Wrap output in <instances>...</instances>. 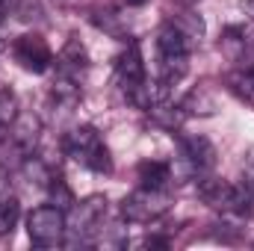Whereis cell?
Returning a JSON list of instances; mask_svg holds the SVG:
<instances>
[{
  "instance_id": "5",
  "label": "cell",
  "mask_w": 254,
  "mask_h": 251,
  "mask_svg": "<svg viewBox=\"0 0 254 251\" xmlns=\"http://www.w3.org/2000/svg\"><path fill=\"white\" fill-rule=\"evenodd\" d=\"M169 210H172V192L169 189L139 187L122 201V216H125L127 222H133V225L160 222Z\"/></svg>"
},
{
  "instance_id": "18",
  "label": "cell",
  "mask_w": 254,
  "mask_h": 251,
  "mask_svg": "<svg viewBox=\"0 0 254 251\" xmlns=\"http://www.w3.org/2000/svg\"><path fill=\"white\" fill-rule=\"evenodd\" d=\"M127 6H142V3H145V0H125Z\"/></svg>"
},
{
  "instance_id": "3",
  "label": "cell",
  "mask_w": 254,
  "mask_h": 251,
  "mask_svg": "<svg viewBox=\"0 0 254 251\" xmlns=\"http://www.w3.org/2000/svg\"><path fill=\"white\" fill-rule=\"evenodd\" d=\"M107 219V198L104 195H89L83 201H74L68 207V240L71 243H92L104 231Z\"/></svg>"
},
{
  "instance_id": "12",
  "label": "cell",
  "mask_w": 254,
  "mask_h": 251,
  "mask_svg": "<svg viewBox=\"0 0 254 251\" xmlns=\"http://www.w3.org/2000/svg\"><path fill=\"white\" fill-rule=\"evenodd\" d=\"M18 216H21L18 195H12L9 189H0V237H9L15 231Z\"/></svg>"
},
{
  "instance_id": "17",
  "label": "cell",
  "mask_w": 254,
  "mask_h": 251,
  "mask_svg": "<svg viewBox=\"0 0 254 251\" xmlns=\"http://www.w3.org/2000/svg\"><path fill=\"white\" fill-rule=\"evenodd\" d=\"M243 9H246V12L254 18V0H243Z\"/></svg>"
},
{
  "instance_id": "13",
  "label": "cell",
  "mask_w": 254,
  "mask_h": 251,
  "mask_svg": "<svg viewBox=\"0 0 254 251\" xmlns=\"http://www.w3.org/2000/svg\"><path fill=\"white\" fill-rule=\"evenodd\" d=\"M18 119V98L12 89H0V130H9Z\"/></svg>"
},
{
  "instance_id": "2",
  "label": "cell",
  "mask_w": 254,
  "mask_h": 251,
  "mask_svg": "<svg viewBox=\"0 0 254 251\" xmlns=\"http://www.w3.org/2000/svg\"><path fill=\"white\" fill-rule=\"evenodd\" d=\"M198 195L204 198V204H210L213 210L225 213V216H252L254 213V198L243 184H228L219 178H201Z\"/></svg>"
},
{
  "instance_id": "4",
  "label": "cell",
  "mask_w": 254,
  "mask_h": 251,
  "mask_svg": "<svg viewBox=\"0 0 254 251\" xmlns=\"http://www.w3.org/2000/svg\"><path fill=\"white\" fill-rule=\"evenodd\" d=\"M27 237L39 249H57L68 240L65 210L57 204H42L27 216Z\"/></svg>"
},
{
  "instance_id": "7",
  "label": "cell",
  "mask_w": 254,
  "mask_h": 251,
  "mask_svg": "<svg viewBox=\"0 0 254 251\" xmlns=\"http://www.w3.org/2000/svg\"><path fill=\"white\" fill-rule=\"evenodd\" d=\"M181 160L192 178H207L216 169V148L207 136H181Z\"/></svg>"
},
{
  "instance_id": "11",
  "label": "cell",
  "mask_w": 254,
  "mask_h": 251,
  "mask_svg": "<svg viewBox=\"0 0 254 251\" xmlns=\"http://www.w3.org/2000/svg\"><path fill=\"white\" fill-rule=\"evenodd\" d=\"M172 184V166L169 163H139V187H151V189H169Z\"/></svg>"
},
{
  "instance_id": "10",
  "label": "cell",
  "mask_w": 254,
  "mask_h": 251,
  "mask_svg": "<svg viewBox=\"0 0 254 251\" xmlns=\"http://www.w3.org/2000/svg\"><path fill=\"white\" fill-rule=\"evenodd\" d=\"M57 68L68 77H80V71L89 68V54H86V48L77 36H71L65 42V48L60 51V60H57Z\"/></svg>"
},
{
  "instance_id": "16",
  "label": "cell",
  "mask_w": 254,
  "mask_h": 251,
  "mask_svg": "<svg viewBox=\"0 0 254 251\" xmlns=\"http://www.w3.org/2000/svg\"><path fill=\"white\" fill-rule=\"evenodd\" d=\"M9 9H12V0H0V24L6 21V15H9Z\"/></svg>"
},
{
  "instance_id": "6",
  "label": "cell",
  "mask_w": 254,
  "mask_h": 251,
  "mask_svg": "<svg viewBox=\"0 0 254 251\" xmlns=\"http://www.w3.org/2000/svg\"><path fill=\"white\" fill-rule=\"evenodd\" d=\"M12 57H15V63L21 65L24 71H33V74H45L54 65V54H51L48 42L42 36H36V33H27V36L15 39Z\"/></svg>"
},
{
  "instance_id": "15",
  "label": "cell",
  "mask_w": 254,
  "mask_h": 251,
  "mask_svg": "<svg viewBox=\"0 0 254 251\" xmlns=\"http://www.w3.org/2000/svg\"><path fill=\"white\" fill-rule=\"evenodd\" d=\"M237 83H240V92H243V95H249V98L254 101V65L243 74V77H237Z\"/></svg>"
},
{
  "instance_id": "14",
  "label": "cell",
  "mask_w": 254,
  "mask_h": 251,
  "mask_svg": "<svg viewBox=\"0 0 254 251\" xmlns=\"http://www.w3.org/2000/svg\"><path fill=\"white\" fill-rule=\"evenodd\" d=\"M243 187L252 192L254 198V148L246 154V160H243Z\"/></svg>"
},
{
  "instance_id": "20",
  "label": "cell",
  "mask_w": 254,
  "mask_h": 251,
  "mask_svg": "<svg viewBox=\"0 0 254 251\" xmlns=\"http://www.w3.org/2000/svg\"><path fill=\"white\" fill-rule=\"evenodd\" d=\"M0 51H3V45H0Z\"/></svg>"
},
{
  "instance_id": "1",
  "label": "cell",
  "mask_w": 254,
  "mask_h": 251,
  "mask_svg": "<svg viewBox=\"0 0 254 251\" xmlns=\"http://www.w3.org/2000/svg\"><path fill=\"white\" fill-rule=\"evenodd\" d=\"M63 148L74 163H80V166H86V169H92V172H98V175H110V172H113L110 148L104 145L101 133L92 125L74 127V130L65 136Z\"/></svg>"
},
{
  "instance_id": "9",
  "label": "cell",
  "mask_w": 254,
  "mask_h": 251,
  "mask_svg": "<svg viewBox=\"0 0 254 251\" xmlns=\"http://www.w3.org/2000/svg\"><path fill=\"white\" fill-rule=\"evenodd\" d=\"M39 119H33V116H21L18 113V119L12 122L9 127V139H12V145L27 157V154H33V148H36V142H39Z\"/></svg>"
},
{
  "instance_id": "19",
  "label": "cell",
  "mask_w": 254,
  "mask_h": 251,
  "mask_svg": "<svg viewBox=\"0 0 254 251\" xmlns=\"http://www.w3.org/2000/svg\"><path fill=\"white\" fill-rule=\"evenodd\" d=\"M181 3H184V6H195V3H198V0H181Z\"/></svg>"
},
{
  "instance_id": "8",
  "label": "cell",
  "mask_w": 254,
  "mask_h": 251,
  "mask_svg": "<svg viewBox=\"0 0 254 251\" xmlns=\"http://www.w3.org/2000/svg\"><path fill=\"white\" fill-rule=\"evenodd\" d=\"M116 74H119L125 92H133L136 86H142V83L148 80V74H145V60H142V51H139L136 42H130L125 51L116 57Z\"/></svg>"
}]
</instances>
